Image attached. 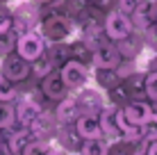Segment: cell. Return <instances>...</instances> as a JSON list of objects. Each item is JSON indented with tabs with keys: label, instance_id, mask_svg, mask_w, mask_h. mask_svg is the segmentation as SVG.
<instances>
[{
	"label": "cell",
	"instance_id": "25",
	"mask_svg": "<svg viewBox=\"0 0 157 155\" xmlns=\"http://www.w3.org/2000/svg\"><path fill=\"white\" fill-rule=\"evenodd\" d=\"M0 2H9V0H0Z\"/></svg>",
	"mask_w": 157,
	"mask_h": 155
},
{
	"label": "cell",
	"instance_id": "8",
	"mask_svg": "<svg viewBox=\"0 0 157 155\" xmlns=\"http://www.w3.org/2000/svg\"><path fill=\"white\" fill-rule=\"evenodd\" d=\"M66 84H64V80L59 73H48L46 78H41V94L46 96V98H50V100H62L64 96H66Z\"/></svg>",
	"mask_w": 157,
	"mask_h": 155
},
{
	"label": "cell",
	"instance_id": "13",
	"mask_svg": "<svg viewBox=\"0 0 157 155\" xmlns=\"http://www.w3.org/2000/svg\"><path fill=\"white\" fill-rule=\"evenodd\" d=\"M78 103H75V98H66V96H64L62 98V105H59L57 107V121L59 123H68V121H73L75 116H78Z\"/></svg>",
	"mask_w": 157,
	"mask_h": 155
},
{
	"label": "cell",
	"instance_id": "9",
	"mask_svg": "<svg viewBox=\"0 0 157 155\" xmlns=\"http://www.w3.org/2000/svg\"><path fill=\"white\" fill-rule=\"evenodd\" d=\"M118 60H121L118 48L107 46V44L98 46L94 50V55H91V62L96 64V68H116L118 66Z\"/></svg>",
	"mask_w": 157,
	"mask_h": 155
},
{
	"label": "cell",
	"instance_id": "4",
	"mask_svg": "<svg viewBox=\"0 0 157 155\" xmlns=\"http://www.w3.org/2000/svg\"><path fill=\"white\" fill-rule=\"evenodd\" d=\"M43 50H46V39H43V34L36 32V30L23 32V34H18V39H16V52L28 62L36 60Z\"/></svg>",
	"mask_w": 157,
	"mask_h": 155
},
{
	"label": "cell",
	"instance_id": "7",
	"mask_svg": "<svg viewBox=\"0 0 157 155\" xmlns=\"http://www.w3.org/2000/svg\"><path fill=\"white\" fill-rule=\"evenodd\" d=\"M75 132H78L80 139H94V137H102L98 116H96V114H89V112L78 114V119H75Z\"/></svg>",
	"mask_w": 157,
	"mask_h": 155
},
{
	"label": "cell",
	"instance_id": "23",
	"mask_svg": "<svg viewBox=\"0 0 157 155\" xmlns=\"http://www.w3.org/2000/svg\"><path fill=\"white\" fill-rule=\"evenodd\" d=\"M150 21L157 23V0H150Z\"/></svg>",
	"mask_w": 157,
	"mask_h": 155
},
{
	"label": "cell",
	"instance_id": "10",
	"mask_svg": "<svg viewBox=\"0 0 157 155\" xmlns=\"http://www.w3.org/2000/svg\"><path fill=\"white\" fill-rule=\"evenodd\" d=\"M39 116H41V105L34 103V100L25 98V100H21V103L16 105V121H18L21 126L30 128Z\"/></svg>",
	"mask_w": 157,
	"mask_h": 155
},
{
	"label": "cell",
	"instance_id": "14",
	"mask_svg": "<svg viewBox=\"0 0 157 155\" xmlns=\"http://www.w3.org/2000/svg\"><path fill=\"white\" fill-rule=\"evenodd\" d=\"M139 46H141V39H139L137 34H130L125 37V39H121V46H118V52H121L123 57H134L139 52Z\"/></svg>",
	"mask_w": 157,
	"mask_h": 155
},
{
	"label": "cell",
	"instance_id": "15",
	"mask_svg": "<svg viewBox=\"0 0 157 155\" xmlns=\"http://www.w3.org/2000/svg\"><path fill=\"white\" fill-rule=\"evenodd\" d=\"M16 121V105H12V100H0V130H7Z\"/></svg>",
	"mask_w": 157,
	"mask_h": 155
},
{
	"label": "cell",
	"instance_id": "11",
	"mask_svg": "<svg viewBox=\"0 0 157 155\" xmlns=\"http://www.w3.org/2000/svg\"><path fill=\"white\" fill-rule=\"evenodd\" d=\"M123 114H125L132 123H139V126H141L144 121L153 114V107H150L148 103H144V100H132V103H128L125 107H123Z\"/></svg>",
	"mask_w": 157,
	"mask_h": 155
},
{
	"label": "cell",
	"instance_id": "19",
	"mask_svg": "<svg viewBox=\"0 0 157 155\" xmlns=\"http://www.w3.org/2000/svg\"><path fill=\"white\" fill-rule=\"evenodd\" d=\"M144 91H146L148 98L157 100V73H148V76H146V80H144Z\"/></svg>",
	"mask_w": 157,
	"mask_h": 155
},
{
	"label": "cell",
	"instance_id": "20",
	"mask_svg": "<svg viewBox=\"0 0 157 155\" xmlns=\"http://www.w3.org/2000/svg\"><path fill=\"white\" fill-rule=\"evenodd\" d=\"M12 28V9L7 7V2H0V32Z\"/></svg>",
	"mask_w": 157,
	"mask_h": 155
},
{
	"label": "cell",
	"instance_id": "1",
	"mask_svg": "<svg viewBox=\"0 0 157 155\" xmlns=\"http://www.w3.org/2000/svg\"><path fill=\"white\" fill-rule=\"evenodd\" d=\"M41 23V9L36 2H28L18 5V7L12 12V30L16 34H23V32H30V30H36Z\"/></svg>",
	"mask_w": 157,
	"mask_h": 155
},
{
	"label": "cell",
	"instance_id": "6",
	"mask_svg": "<svg viewBox=\"0 0 157 155\" xmlns=\"http://www.w3.org/2000/svg\"><path fill=\"white\" fill-rule=\"evenodd\" d=\"M132 30H134V25H132V21H130V16L125 12H114L105 18V34L112 41L125 39Z\"/></svg>",
	"mask_w": 157,
	"mask_h": 155
},
{
	"label": "cell",
	"instance_id": "2",
	"mask_svg": "<svg viewBox=\"0 0 157 155\" xmlns=\"http://www.w3.org/2000/svg\"><path fill=\"white\" fill-rule=\"evenodd\" d=\"M59 76H62L68 91H80L89 82V71L80 60H66L59 66Z\"/></svg>",
	"mask_w": 157,
	"mask_h": 155
},
{
	"label": "cell",
	"instance_id": "21",
	"mask_svg": "<svg viewBox=\"0 0 157 155\" xmlns=\"http://www.w3.org/2000/svg\"><path fill=\"white\" fill-rule=\"evenodd\" d=\"M144 37H146V41H148L150 46L157 48V23H150L148 28L144 30Z\"/></svg>",
	"mask_w": 157,
	"mask_h": 155
},
{
	"label": "cell",
	"instance_id": "24",
	"mask_svg": "<svg viewBox=\"0 0 157 155\" xmlns=\"http://www.w3.org/2000/svg\"><path fill=\"white\" fill-rule=\"evenodd\" d=\"M32 2H36L41 7V5H50V2H55V0H32Z\"/></svg>",
	"mask_w": 157,
	"mask_h": 155
},
{
	"label": "cell",
	"instance_id": "18",
	"mask_svg": "<svg viewBox=\"0 0 157 155\" xmlns=\"http://www.w3.org/2000/svg\"><path fill=\"white\" fill-rule=\"evenodd\" d=\"M141 135H144V141L157 139V114H150L141 123Z\"/></svg>",
	"mask_w": 157,
	"mask_h": 155
},
{
	"label": "cell",
	"instance_id": "16",
	"mask_svg": "<svg viewBox=\"0 0 157 155\" xmlns=\"http://www.w3.org/2000/svg\"><path fill=\"white\" fill-rule=\"evenodd\" d=\"M16 39H18V34H16L12 28L0 32V57H5L7 52L16 50Z\"/></svg>",
	"mask_w": 157,
	"mask_h": 155
},
{
	"label": "cell",
	"instance_id": "5",
	"mask_svg": "<svg viewBox=\"0 0 157 155\" xmlns=\"http://www.w3.org/2000/svg\"><path fill=\"white\" fill-rule=\"evenodd\" d=\"M0 73H2L5 78H9L12 82H23V80H28L30 76V62L23 60V57L18 55V52H7V55L2 57V64H0Z\"/></svg>",
	"mask_w": 157,
	"mask_h": 155
},
{
	"label": "cell",
	"instance_id": "3",
	"mask_svg": "<svg viewBox=\"0 0 157 155\" xmlns=\"http://www.w3.org/2000/svg\"><path fill=\"white\" fill-rule=\"evenodd\" d=\"M39 28H41V34H43V39H46V44H48V41H66V37L71 34L73 25H71V21H68L66 16L55 14V16L41 18Z\"/></svg>",
	"mask_w": 157,
	"mask_h": 155
},
{
	"label": "cell",
	"instance_id": "12",
	"mask_svg": "<svg viewBox=\"0 0 157 155\" xmlns=\"http://www.w3.org/2000/svg\"><path fill=\"white\" fill-rule=\"evenodd\" d=\"M52 71H55V64H52V60L46 55V50H43L41 55L36 57V60H32V62H30V73H32V76H34L36 80L46 78L48 73H52Z\"/></svg>",
	"mask_w": 157,
	"mask_h": 155
},
{
	"label": "cell",
	"instance_id": "22",
	"mask_svg": "<svg viewBox=\"0 0 157 155\" xmlns=\"http://www.w3.org/2000/svg\"><path fill=\"white\" fill-rule=\"evenodd\" d=\"M139 2H141V0H121V9H123L125 14H132V9L137 7Z\"/></svg>",
	"mask_w": 157,
	"mask_h": 155
},
{
	"label": "cell",
	"instance_id": "17",
	"mask_svg": "<svg viewBox=\"0 0 157 155\" xmlns=\"http://www.w3.org/2000/svg\"><path fill=\"white\" fill-rule=\"evenodd\" d=\"M16 96H18V89H16V82H12L9 78H5L2 73H0V100H16Z\"/></svg>",
	"mask_w": 157,
	"mask_h": 155
}]
</instances>
